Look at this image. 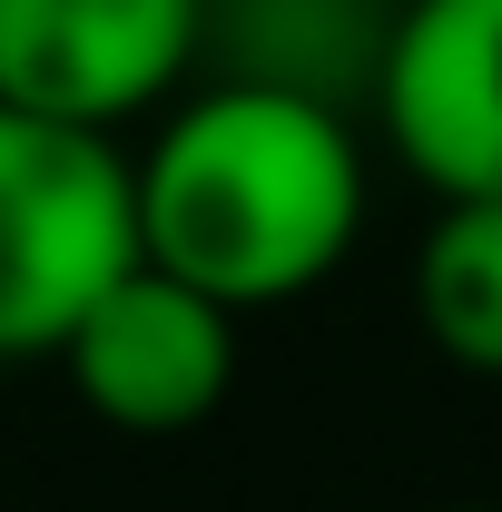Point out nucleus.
Returning <instances> with one entry per match:
<instances>
[{"instance_id":"obj_5","label":"nucleus","mask_w":502,"mask_h":512,"mask_svg":"<svg viewBox=\"0 0 502 512\" xmlns=\"http://www.w3.org/2000/svg\"><path fill=\"white\" fill-rule=\"evenodd\" d=\"M365 109L434 197H502V0H404Z\"/></svg>"},{"instance_id":"obj_1","label":"nucleus","mask_w":502,"mask_h":512,"mask_svg":"<svg viewBox=\"0 0 502 512\" xmlns=\"http://www.w3.org/2000/svg\"><path fill=\"white\" fill-rule=\"evenodd\" d=\"M128 178H138V256L188 276L227 316L315 296L365 237L355 109L266 79L188 89L128 158Z\"/></svg>"},{"instance_id":"obj_6","label":"nucleus","mask_w":502,"mask_h":512,"mask_svg":"<svg viewBox=\"0 0 502 512\" xmlns=\"http://www.w3.org/2000/svg\"><path fill=\"white\" fill-rule=\"evenodd\" d=\"M404 0H207L197 69L217 79H266V89H306V99H375L384 40H394Z\"/></svg>"},{"instance_id":"obj_8","label":"nucleus","mask_w":502,"mask_h":512,"mask_svg":"<svg viewBox=\"0 0 502 512\" xmlns=\"http://www.w3.org/2000/svg\"><path fill=\"white\" fill-rule=\"evenodd\" d=\"M453 512H493V503H453Z\"/></svg>"},{"instance_id":"obj_7","label":"nucleus","mask_w":502,"mask_h":512,"mask_svg":"<svg viewBox=\"0 0 502 512\" xmlns=\"http://www.w3.org/2000/svg\"><path fill=\"white\" fill-rule=\"evenodd\" d=\"M414 316L453 375L502 384V197H443L414 247Z\"/></svg>"},{"instance_id":"obj_2","label":"nucleus","mask_w":502,"mask_h":512,"mask_svg":"<svg viewBox=\"0 0 502 512\" xmlns=\"http://www.w3.org/2000/svg\"><path fill=\"white\" fill-rule=\"evenodd\" d=\"M138 266V178L109 128L0 99V365L60 355L69 325Z\"/></svg>"},{"instance_id":"obj_4","label":"nucleus","mask_w":502,"mask_h":512,"mask_svg":"<svg viewBox=\"0 0 502 512\" xmlns=\"http://www.w3.org/2000/svg\"><path fill=\"white\" fill-rule=\"evenodd\" d=\"M207 0H0V99L69 128H128L197 79Z\"/></svg>"},{"instance_id":"obj_3","label":"nucleus","mask_w":502,"mask_h":512,"mask_svg":"<svg viewBox=\"0 0 502 512\" xmlns=\"http://www.w3.org/2000/svg\"><path fill=\"white\" fill-rule=\"evenodd\" d=\"M109 434H188L237 394V316L168 266H128L50 355Z\"/></svg>"}]
</instances>
